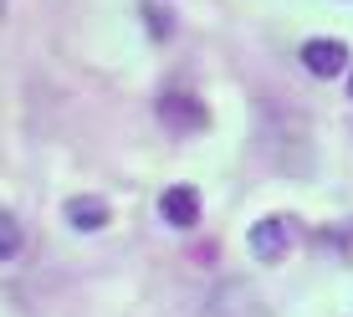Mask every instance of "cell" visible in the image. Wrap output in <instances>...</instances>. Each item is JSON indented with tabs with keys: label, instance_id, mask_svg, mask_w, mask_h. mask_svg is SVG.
Segmentation results:
<instances>
[{
	"label": "cell",
	"instance_id": "cell-6",
	"mask_svg": "<svg viewBox=\"0 0 353 317\" xmlns=\"http://www.w3.org/2000/svg\"><path fill=\"white\" fill-rule=\"evenodd\" d=\"M67 225H77V230H103V225H108V205L92 200V194L67 200Z\"/></svg>",
	"mask_w": 353,
	"mask_h": 317
},
{
	"label": "cell",
	"instance_id": "cell-7",
	"mask_svg": "<svg viewBox=\"0 0 353 317\" xmlns=\"http://www.w3.org/2000/svg\"><path fill=\"white\" fill-rule=\"evenodd\" d=\"M16 251H21V225L10 221L6 210H0V261H10Z\"/></svg>",
	"mask_w": 353,
	"mask_h": 317
},
{
	"label": "cell",
	"instance_id": "cell-2",
	"mask_svg": "<svg viewBox=\"0 0 353 317\" xmlns=\"http://www.w3.org/2000/svg\"><path fill=\"white\" fill-rule=\"evenodd\" d=\"M159 123L169 133H200L205 123H210V113H205V103L190 97V92H164L159 97Z\"/></svg>",
	"mask_w": 353,
	"mask_h": 317
},
{
	"label": "cell",
	"instance_id": "cell-5",
	"mask_svg": "<svg viewBox=\"0 0 353 317\" xmlns=\"http://www.w3.org/2000/svg\"><path fill=\"white\" fill-rule=\"evenodd\" d=\"M159 215L174 230H190L194 221H200V194H194L190 185H169L164 194H159Z\"/></svg>",
	"mask_w": 353,
	"mask_h": 317
},
{
	"label": "cell",
	"instance_id": "cell-1",
	"mask_svg": "<svg viewBox=\"0 0 353 317\" xmlns=\"http://www.w3.org/2000/svg\"><path fill=\"white\" fill-rule=\"evenodd\" d=\"M292 241H297V221H287V215H266V221L251 225L246 246L256 261H282V256L292 251Z\"/></svg>",
	"mask_w": 353,
	"mask_h": 317
},
{
	"label": "cell",
	"instance_id": "cell-3",
	"mask_svg": "<svg viewBox=\"0 0 353 317\" xmlns=\"http://www.w3.org/2000/svg\"><path fill=\"white\" fill-rule=\"evenodd\" d=\"M205 317H266V302H261L246 282H225V287L210 297Z\"/></svg>",
	"mask_w": 353,
	"mask_h": 317
},
{
	"label": "cell",
	"instance_id": "cell-8",
	"mask_svg": "<svg viewBox=\"0 0 353 317\" xmlns=\"http://www.w3.org/2000/svg\"><path fill=\"white\" fill-rule=\"evenodd\" d=\"M348 92H353V77H348Z\"/></svg>",
	"mask_w": 353,
	"mask_h": 317
},
{
	"label": "cell",
	"instance_id": "cell-4",
	"mask_svg": "<svg viewBox=\"0 0 353 317\" xmlns=\"http://www.w3.org/2000/svg\"><path fill=\"white\" fill-rule=\"evenodd\" d=\"M302 67H307L312 77H338V72L348 67V46L333 41V36H318V41L302 46Z\"/></svg>",
	"mask_w": 353,
	"mask_h": 317
}]
</instances>
